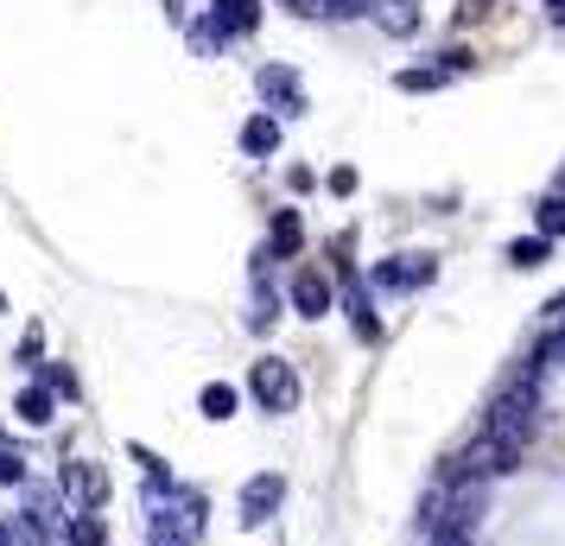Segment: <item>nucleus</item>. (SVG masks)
Returning a JSON list of instances; mask_svg holds the SVG:
<instances>
[{
    "label": "nucleus",
    "instance_id": "a878e982",
    "mask_svg": "<svg viewBox=\"0 0 565 546\" xmlns=\"http://www.w3.org/2000/svg\"><path fill=\"white\" fill-rule=\"evenodd\" d=\"M331 191H337V197H350V191H356V165H337V172H331Z\"/></svg>",
    "mask_w": 565,
    "mask_h": 546
},
{
    "label": "nucleus",
    "instance_id": "412c9836",
    "mask_svg": "<svg viewBox=\"0 0 565 546\" xmlns=\"http://www.w3.org/2000/svg\"><path fill=\"white\" fill-rule=\"evenodd\" d=\"M39 388L52 394V400H57V394H64V400H77V375H71L64 363H45V382H39Z\"/></svg>",
    "mask_w": 565,
    "mask_h": 546
},
{
    "label": "nucleus",
    "instance_id": "aec40b11",
    "mask_svg": "<svg viewBox=\"0 0 565 546\" xmlns=\"http://www.w3.org/2000/svg\"><path fill=\"white\" fill-rule=\"evenodd\" d=\"M52 407H57V400H52L45 388H26V394H20V419H26V426H45V419H52Z\"/></svg>",
    "mask_w": 565,
    "mask_h": 546
},
{
    "label": "nucleus",
    "instance_id": "2eb2a0df",
    "mask_svg": "<svg viewBox=\"0 0 565 546\" xmlns=\"http://www.w3.org/2000/svg\"><path fill=\"white\" fill-rule=\"evenodd\" d=\"M230 39H235V32L223 26L216 13H204V20L191 26V52H198V57H216V52H223V45H230Z\"/></svg>",
    "mask_w": 565,
    "mask_h": 546
},
{
    "label": "nucleus",
    "instance_id": "b1692460",
    "mask_svg": "<svg viewBox=\"0 0 565 546\" xmlns=\"http://www.w3.org/2000/svg\"><path fill=\"white\" fill-rule=\"evenodd\" d=\"M7 534H13V546H45V534H39V527H32L26 515H13V521H7Z\"/></svg>",
    "mask_w": 565,
    "mask_h": 546
},
{
    "label": "nucleus",
    "instance_id": "f03ea898",
    "mask_svg": "<svg viewBox=\"0 0 565 546\" xmlns=\"http://www.w3.org/2000/svg\"><path fill=\"white\" fill-rule=\"evenodd\" d=\"M534 407H540V400H534V382L521 375L514 388H502L495 400H489L483 432H489V439H502V445H514V451H521V445H527V432H534Z\"/></svg>",
    "mask_w": 565,
    "mask_h": 546
},
{
    "label": "nucleus",
    "instance_id": "6e6552de",
    "mask_svg": "<svg viewBox=\"0 0 565 546\" xmlns=\"http://www.w3.org/2000/svg\"><path fill=\"white\" fill-rule=\"evenodd\" d=\"M438 274V260L433 255H394L375 267V287H426Z\"/></svg>",
    "mask_w": 565,
    "mask_h": 546
},
{
    "label": "nucleus",
    "instance_id": "5701e85b",
    "mask_svg": "<svg viewBox=\"0 0 565 546\" xmlns=\"http://www.w3.org/2000/svg\"><path fill=\"white\" fill-rule=\"evenodd\" d=\"M0 483H26V458L7 451V445H0Z\"/></svg>",
    "mask_w": 565,
    "mask_h": 546
},
{
    "label": "nucleus",
    "instance_id": "2f4dec72",
    "mask_svg": "<svg viewBox=\"0 0 565 546\" xmlns=\"http://www.w3.org/2000/svg\"><path fill=\"white\" fill-rule=\"evenodd\" d=\"M546 312H553V318H565V292H559V299H553V306H546Z\"/></svg>",
    "mask_w": 565,
    "mask_h": 546
},
{
    "label": "nucleus",
    "instance_id": "c756f323",
    "mask_svg": "<svg viewBox=\"0 0 565 546\" xmlns=\"http://www.w3.org/2000/svg\"><path fill=\"white\" fill-rule=\"evenodd\" d=\"M458 13L463 20H477V13H489V0H458Z\"/></svg>",
    "mask_w": 565,
    "mask_h": 546
},
{
    "label": "nucleus",
    "instance_id": "f8f14e48",
    "mask_svg": "<svg viewBox=\"0 0 565 546\" xmlns=\"http://www.w3.org/2000/svg\"><path fill=\"white\" fill-rule=\"evenodd\" d=\"M343 306H350V318H356V338H382V318L369 312V287H362L356 274H350V280H343Z\"/></svg>",
    "mask_w": 565,
    "mask_h": 546
},
{
    "label": "nucleus",
    "instance_id": "4be33fe9",
    "mask_svg": "<svg viewBox=\"0 0 565 546\" xmlns=\"http://www.w3.org/2000/svg\"><path fill=\"white\" fill-rule=\"evenodd\" d=\"M546 248H553V242H540V235H527V242H509V267H540V260H546Z\"/></svg>",
    "mask_w": 565,
    "mask_h": 546
},
{
    "label": "nucleus",
    "instance_id": "393cba45",
    "mask_svg": "<svg viewBox=\"0 0 565 546\" xmlns=\"http://www.w3.org/2000/svg\"><path fill=\"white\" fill-rule=\"evenodd\" d=\"M401 89H438V83H445V71H401Z\"/></svg>",
    "mask_w": 565,
    "mask_h": 546
},
{
    "label": "nucleus",
    "instance_id": "1a4fd4ad",
    "mask_svg": "<svg viewBox=\"0 0 565 546\" xmlns=\"http://www.w3.org/2000/svg\"><path fill=\"white\" fill-rule=\"evenodd\" d=\"M26 521L39 527V534H64V527H71V502H64L57 490H32L26 495Z\"/></svg>",
    "mask_w": 565,
    "mask_h": 546
},
{
    "label": "nucleus",
    "instance_id": "ddd939ff",
    "mask_svg": "<svg viewBox=\"0 0 565 546\" xmlns=\"http://www.w3.org/2000/svg\"><path fill=\"white\" fill-rule=\"evenodd\" d=\"M274 147H280V121H274V115H255V121L242 128V153H248V159H267Z\"/></svg>",
    "mask_w": 565,
    "mask_h": 546
},
{
    "label": "nucleus",
    "instance_id": "0eeeda50",
    "mask_svg": "<svg viewBox=\"0 0 565 546\" xmlns=\"http://www.w3.org/2000/svg\"><path fill=\"white\" fill-rule=\"evenodd\" d=\"M260 103L267 108H280V115H299L306 108V89H299V77L286 71V64H260Z\"/></svg>",
    "mask_w": 565,
    "mask_h": 546
},
{
    "label": "nucleus",
    "instance_id": "bb28decb",
    "mask_svg": "<svg viewBox=\"0 0 565 546\" xmlns=\"http://www.w3.org/2000/svg\"><path fill=\"white\" fill-rule=\"evenodd\" d=\"M337 20H356V13H369V0H331Z\"/></svg>",
    "mask_w": 565,
    "mask_h": 546
},
{
    "label": "nucleus",
    "instance_id": "c85d7f7f",
    "mask_svg": "<svg viewBox=\"0 0 565 546\" xmlns=\"http://www.w3.org/2000/svg\"><path fill=\"white\" fill-rule=\"evenodd\" d=\"M292 13H331V0H286Z\"/></svg>",
    "mask_w": 565,
    "mask_h": 546
},
{
    "label": "nucleus",
    "instance_id": "4468645a",
    "mask_svg": "<svg viewBox=\"0 0 565 546\" xmlns=\"http://www.w3.org/2000/svg\"><path fill=\"white\" fill-rule=\"evenodd\" d=\"M210 13L230 32H255L260 26V0H210Z\"/></svg>",
    "mask_w": 565,
    "mask_h": 546
},
{
    "label": "nucleus",
    "instance_id": "f257e3e1",
    "mask_svg": "<svg viewBox=\"0 0 565 546\" xmlns=\"http://www.w3.org/2000/svg\"><path fill=\"white\" fill-rule=\"evenodd\" d=\"M147 508H153V546H198L204 540V495L198 490H159V477L147 483Z\"/></svg>",
    "mask_w": 565,
    "mask_h": 546
},
{
    "label": "nucleus",
    "instance_id": "f3484780",
    "mask_svg": "<svg viewBox=\"0 0 565 546\" xmlns=\"http://www.w3.org/2000/svg\"><path fill=\"white\" fill-rule=\"evenodd\" d=\"M64 546H108V521H103V515H71V527H64Z\"/></svg>",
    "mask_w": 565,
    "mask_h": 546
},
{
    "label": "nucleus",
    "instance_id": "20e7f679",
    "mask_svg": "<svg viewBox=\"0 0 565 546\" xmlns=\"http://www.w3.org/2000/svg\"><path fill=\"white\" fill-rule=\"evenodd\" d=\"M248 388H255V400L267 414H292V407H299V375H292V363H280V356H260V363L248 368Z\"/></svg>",
    "mask_w": 565,
    "mask_h": 546
},
{
    "label": "nucleus",
    "instance_id": "7ed1b4c3",
    "mask_svg": "<svg viewBox=\"0 0 565 546\" xmlns=\"http://www.w3.org/2000/svg\"><path fill=\"white\" fill-rule=\"evenodd\" d=\"M514 464H521V451H514V445L477 432V439L451 458V477H463V483H489V477H502V470H514Z\"/></svg>",
    "mask_w": 565,
    "mask_h": 546
},
{
    "label": "nucleus",
    "instance_id": "6ab92c4d",
    "mask_svg": "<svg viewBox=\"0 0 565 546\" xmlns=\"http://www.w3.org/2000/svg\"><path fill=\"white\" fill-rule=\"evenodd\" d=\"M198 407H204V419H230L235 414V388H230V382H210Z\"/></svg>",
    "mask_w": 565,
    "mask_h": 546
},
{
    "label": "nucleus",
    "instance_id": "473e14b6",
    "mask_svg": "<svg viewBox=\"0 0 565 546\" xmlns=\"http://www.w3.org/2000/svg\"><path fill=\"white\" fill-rule=\"evenodd\" d=\"M0 546H13V534H7V521H0Z\"/></svg>",
    "mask_w": 565,
    "mask_h": 546
},
{
    "label": "nucleus",
    "instance_id": "72a5a7b5",
    "mask_svg": "<svg viewBox=\"0 0 565 546\" xmlns=\"http://www.w3.org/2000/svg\"><path fill=\"white\" fill-rule=\"evenodd\" d=\"M0 312H7V299H0Z\"/></svg>",
    "mask_w": 565,
    "mask_h": 546
},
{
    "label": "nucleus",
    "instance_id": "cd10ccee",
    "mask_svg": "<svg viewBox=\"0 0 565 546\" xmlns=\"http://www.w3.org/2000/svg\"><path fill=\"white\" fill-rule=\"evenodd\" d=\"M426 546H477V540H470V534H451V527H445V534H426Z\"/></svg>",
    "mask_w": 565,
    "mask_h": 546
},
{
    "label": "nucleus",
    "instance_id": "39448f33",
    "mask_svg": "<svg viewBox=\"0 0 565 546\" xmlns=\"http://www.w3.org/2000/svg\"><path fill=\"white\" fill-rule=\"evenodd\" d=\"M57 495L77 502V515H96V508L108 502V470L77 458V464H64V477H57Z\"/></svg>",
    "mask_w": 565,
    "mask_h": 546
},
{
    "label": "nucleus",
    "instance_id": "9b49d317",
    "mask_svg": "<svg viewBox=\"0 0 565 546\" xmlns=\"http://www.w3.org/2000/svg\"><path fill=\"white\" fill-rule=\"evenodd\" d=\"M369 13H375V26L394 32V39H407L419 26V0H369Z\"/></svg>",
    "mask_w": 565,
    "mask_h": 546
},
{
    "label": "nucleus",
    "instance_id": "9d476101",
    "mask_svg": "<svg viewBox=\"0 0 565 546\" xmlns=\"http://www.w3.org/2000/svg\"><path fill=\"white\" fill-rule=\"evenodd\" d=\"M292 312L299 318H324L331 312V280H324L318 267H306V274L292 280Z\"/></svg>",
    "mask_w": 565,
    "mask_h": 546
},
{
    "label": "nucleus",
    "instance_id": "423d86ee",
    "mask_svg": "<svg viewBox=\"0 0 565 546\" xmlns=\"http://www.w3.org/2000/svg\"><path fill=\"white\" fill-rule=\"evenodd\" d=\"M280 502H286V477H280V470H260V477L242 483V521H248V527H260Z\"/></svg>",
    "mask_w": 565,
    "mask_h": 546
},
{
    "label": "nucleus",
    "instance_id": "7c9ffc66",
    "mask_svg": "<svg viewBox=\"0 0 565 546\" xmlns=\"http://www.w3.org/2000/svg\"><path fill=\"white\" fill-rule=\"evenodd\" d=\"M546 13H553V20L565 26V0H546Z\"/></svg>",
    "mask_w": 565,
    "mask_h": 546
},
{
    "label": "nucleus",
    "instance_id": "dca6fc26",
    "mask_svg": "<svg viewBox=\"0 0 565 546\" xmlns=\"http://www.w3.org/2000/svg\"><path fill=\"white\" fill-rule=\"evenodd\" d=\"M299 248H306V229H299V216H292V210H280V216H274V255H267V260H292Z\"/></svg>",
    "mask_w": 565,
    "mask_h": 546
},
{
    "label": "nucleus",
    "instance_id": "a211bd4d",
    "mask_svg": "<svg viewBox=\"0 0 565 546\" xmlns=\"http://www.w3.org/2000/svg\"><path fill=\"white\" fill-rule=\"evenodd\" d=\"M534 223H540V242H559L565 235V197H540Z\"/></svg>",
    "mask_w": 565,
    "mask_h": 546
}]
</instances>
